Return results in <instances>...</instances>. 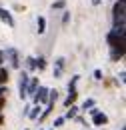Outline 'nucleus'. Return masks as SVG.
Masks as SVG:
<instances>
[{
	"label": "nucleus",
	"mask_w": 126,
	"mask_h": 130,
	"mask_svg": "<svg viewBox=\"0 0 126 130\" xmlns=\"http://www.w3.org/2000/svg\"><path fill=\"white\" fill-rule=\"evenodd\" d=\"M108 42L112 48V58L118 60L124 56V48H126V32H124V24H116L114 30L108 34Z\"/></svg>",
	"instance_id": "obj_1"
},
{
	"label": "nucleus",
	"mask_w": 126,
	"mask_h": 130,
	"mask_svg": "<svg viewBox=\"0 0 126 130\" xmlns=\"http://www.w3.org/2000/svg\"><path fill=\"white\" fill-rule=\"evenodd\" d=\"M124 10H126V0H118L114 4V10H112V14H114V26L116 24H124Z\"/></svg>",
	"instance_id": "obj_2"
},
{
	"label": "nucleus",
	"mask_w": 126,
	"mask_h": 130,
	"mask_svg": "<svg viewBox=\"0 0 126 130\" xmlns=\"http://www.w3.org/2000/svg\"><path fill=\"white\" fill-rule=\"evenodd\" d=\"M46 100H48V90L44 88V86H38L36 92H34V102L40 104V102H46Z\"/></svg>",
	"instance_id": "obj_3"
},
{
	"label": "nucleus",
	"mask_w": 126,
	"mask_h": 130,
	"mask_svg": "<svg viewBox=\"0 0 126 130\" xmlns=\"http://www.w3.org/2000/svg\"><path fill=\"white\" fill-rule=\"evenodd\" d=\"M4 56H8V58H10V66H12V68H18V66H20V60H18V52H16V48H8L6 52H4Z\"/></svg>",
	"instance_id": "obj_4"
},
{
	"label": "nucleus",
	"mask_w": 126,
	"mask_h": 130,
	"mask_svg": "<svg viewBox=\"0 0 126 130\" xmlns=\"http://www.w3.org/2000/svg\"><path fill=\"white\" fill-rule=\"evenodd\" d=\"M92 122H94V126H102V124L108 122V118H106V114H102V112L96 110V112L92 114Z\"/></svg>",
	"instance_id": "obj_5"
},
{
	"label": "nucleus",
	"mask_w": 126,
	"mask_h": 130,
	"mask_svg": "<svg viewBox=\"0 0 126 130\" xmlns=\"http://www.w3.org/2000/svg\"><path fill=\"white\" fill-rule=\"evenodd\" d=\"M0 20L6 22L8 26H14V18H12V14H10L6 8H0Z\"/></svg>",
	"instance_id": "obj_6"
},
{
	"label": "nucleus",
	"mask_w": 126,
	"mask_h": 130,
	"mask_svg": "<svg viewBox=\"0 0 126 130\" xmlns=\"http://www.w3.org/2000/svg\"><path fill=\"white\" fill-rule=\"evenodd\" d=\"M36 88H38V78H28V84H26V94H32V96H34Z\"/></svg>",
	"instance_id": "obj_7"
},
{
	"label": "nucleus",
	"mask_w": 126,
	"mask_h": 130,
	"mask_svg": "<svg viewBox=\"0 0 126 130\" xmlns=\"http://www.w3.org/2000/svg\"><path fill=\"white\" fill-rule=\"evenodd\" d=\"M26 84H28V76L22 72V76H20V84H18V88H20V98L26 96Z\"/></svg>",
	"instance_id": "obj_8"
},
{
	"label": "nucleus",
	"mask_w": 126,
	"mask_h": 130,
	"mask_svg": "<svg viewBox=\"0 0 126 130\" xmlns=\"http://www.w3.org/2000/svg\"><path fill=\"white\" fill-rule=\"evenodd\" d=\"M62 68H64V58H58V60H56V70H54V76H60V74H62Z\"/></svg>",
	"instance_id": "obj_9"
},
{
	"label": "nucleus",
	"mask_w": 126,
	"mask_h": 130,
	"mask_svg": "<svg viewBox=\"0 0 126 130\" xmlns=\"http://www.w3.org/2000/svg\"><path fill=\"white\" fill-rule=\"evenodd\" d=\"M44 32H46V20L38 18V34H44Z\"/></svg>",
	"instance_id": "obj_10"
},
{
	"label": "nucleus",
	"mask_w": 126,
	"mask_h": 130,
	"mask_svg": "<svg viewBox=\"0 0 126 130\" xmlns=\"http://www.w3.org/2000/svg\"><path fill=\"white\" fill-rule=\"evenodd\" d=\"M8 82V70L6 68H0V84Z\"/></svg>",
	"instance_id": "obj_11"
},
{
	"label": "nucleus",
	"mask_w": 126,
	"mask_h": 130,
	"mask_svg": "<svg viewBox=\"0 0 126 130\" xmlns=\"http://www.w3.org/2000/svg\"><path fill=\"white\" fill-rule=\"evenodd\" d=\"M28 116H30V118H38V116H40V104H36V106L30 110V114H28Z\"/></svg>",
	"instance_id": "obj_12"
},
{
	"label": "nucleus",
	"mask_w": 126,
	"mask_h": 130,
	"mask_svg": "<svg viewBox=\"0 0 126 130\" xmlns=\"http://www.w3.org/2000/svg\"><path fill=\"white\" fill-rule=\"evenodd\" d=\"M68 108H70V110L66 112V118H74V116H76V110H78V108H76V106H72V104H70Z\"/></svg>",
	"instance_id": "obj_13"
},
{
	"label": "nucleus",
	"mask_w": 126,
	"mask_h": 130,
	"mask_svg": "<svg viewBox=\"0 0 126 130\" xmlns=\"http://www.w3.org/2000/svg\"><path fill=\"white\" fill-rule=\"evenodd\" d=\"M36 66H38V70H44V68H46V60H44V58H38V60H36Z\"/></svg>",
	"instance_id": "obj_14"
},
{
	"label": "nucleus",
	"mask_w": 126,
	"mask_h": 130,
	"mask_svg": "<svg viewBox=\"0 0 126 130\" xmlns=\"http://www.w3.org/2000/svg\"><path fill=\"white\" fill-rule=\"evenodd\" d=\"M92 106H94V100H86V102H84V106H82V108H84V110H86V108H92Z\"/></svg>",
	"instance_id": "obj_15"
},
{
	"label": "nucleus",
	"mask_w": 126,
	"mask_h": 130,
	"mask_svg": "<svg viewBox=\"0 0 126 130\" xmlns=\"http://www.w3.org/2000/svg\"><path fill=\"white\" fill-rule=\"evenodd\" d=\"M52 8H64V0H58V2H54V4H52Z\"/></svg>",
	"instance_id": "obj_16"
},
{
	"label": "nucleus",
	"mask_w": 126,
	"mask_h": 130,
	"mask_svg": "<svg viewBox=\"0 0 126 130\" xmlns=\"http://www.w3.org/2000/svg\"><path fill=\"white\" fill-rule=\"evenodd\" d=\"M26 62H28V68H36V60L34 58H28Z\"/></svg>",
	"instance_id": "obj_17"
},
{
	"label": "nucleus",
	"mask_w": 126,
	"mask_h": 130,
	"mask_svg": "<svg viewBox=\"0 0 126 130\" xmlns=\"http://www.w3.org/2000/svg\"><path fill=\"white\" fill-rule=\"evenodd\" d=\"M62 122H64V118H56V120H54V126L58 128V126H62Z\"/></svg>",
	"instance_id": "obj_18"
},
{
	"label": "nucleus",
	"mask_w": 126,
	"mask_h": 130,
	"mask_svg": "<svg viewBox=\"0 0 126 130\" xmlns=\"http://www.w3.org/2000/svg\"><path fill=\"white\" fill-rule=\"evenodd\" d=\"M94 78L96 80H102V72L100 70H94Z\"/></svg>",
	"instance_id": "obj_19"
},
{
	"label": "nucleus",
	"mask_w": 126,
	"mask_h": 130,
	"mask_svg": "<svg viewBox=\"0 0 126 130\" xmlns=\"http://www.w3.org/2000/svg\"><path fill=\"white\" fill-rule=\"evenodd\" d=\"M4 64V52H2V50H0V66Z\"/></svg>",
	"instance_id": "obj_20"
},
{
	"label": "nucleus",
	"mask_w": 126,
	"mask_h": 130,
	"mask_svg": "<svg viewBox=\"0 0 126 130\" xmlns=\"http://www.w3.org/2000/svg\"><path fill=\"white\" fill-rule=\"evenodd\" d=\"M4 94H6V88H4V86H0V98L4 96Z\"/></svg>",
	"instance_id": "obj_21"
},
{
	"label": "nucleus",
	"mask_w": 126,
	"mask_h": 130,
	"mask_svg": "<svg viewBox=\"0 0 126 130\" xmlns=\"http://www.w3.org/2000/svg\"><path fill=\"white\" fill-rule=\"evenodd\" d=\"M2 108H4V96L0 98V112H2Z\"/></svg>",
	"instance_id": "obj_22"
},
{
	"label": "nucleus",
	"mask_w": 126,
	"mask_h": 130,
	"mask_svg": "<svg viewBox=\"0 0 126 130\" xmlns=\"http://www.w3.org/2000/svg\"><path fill=\"white\" fill-rule=\"evenodd\" d=\"M0 124H2V118H0Z\"/></svg>",
	"instance_id": "obj_23"
},
{
	"label": "nucleus",
	"mask_w": 126,
	"mask_h": 130,
	"mask_svg": "<svg viewBox=\"0 0 126 130\" xmlns=\"http://www.w3.org/2000/svg\"><path fill=\"white\" fill-rule=\"evenodd\" d=\"M122 130H126V128H122Z\"/></svg>",
	"instance_id": "obj_24"
}]
</instances>
